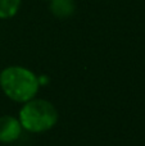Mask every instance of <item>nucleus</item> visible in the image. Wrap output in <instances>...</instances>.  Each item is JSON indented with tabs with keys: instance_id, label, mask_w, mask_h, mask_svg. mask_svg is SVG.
Here are the masks:
<instances>
[{
	"instance_id": "5",
	"label": "nucleus",
	"mask_w": 145,
	"mask_h": 146,
	"mask_svg": "<svg viewBox=\"0 0 145 146\" xmlns=\"http://www.w3.org/2000/svg\"><path fill=\"white\" fill-rule=\"evenodd\" d=\"M22 0H0V19H10L18 13Z\"/></svg>"
},
{
	"instance_id": "3",
	"label": "nucleus",
	"mask_w": 145,
	"mask_h": 146,
	"mask_svg": "<svg viewBox=\"0 0 145 146\" xmlns=\"http://www.w3.org/2000/svg\"><path fill=\"white\" fill-rule=\"evenodd\" d=\"M22 129L19 119L12 115L0 117V142L10 144L17 141L22 133Z\"/></svg>"
},
{
	"instance_id": "2",
	"label": "nucleus",
	"mask_w": 145,
	"mask_h": 146,
	"mask_svg": "<svg viewBox=\"0 0 145 146\" xmlns=\"http://www.w3.org/2000/svg\"><path fill=\"white\" fill-rule=\"evenodd\" d=\"M19 122L23 129L41 133L51 129L58 122V111L48 100L35 99L25 103L19 110Z\"/></svg>"
},
{
	"instance_id": "6",
	"label": "nucleus",
	"mask_w": 145,
	"mask_h": 146,
	"mask_svg": "<svg viewBox=\"0 0 145 146\" xmlns=\"http://www.w3.org/2000/svg\"><path fill=\"white\" fill-rule=\"evenodd\" d=\"M45 1H50V0H45Z\"/></svg>"
},
{
	"instance_id": "1",
	"label": "nucleus",
	"mask_w": 145,
	"mask_h": 146,
	"mask_svg": "<svg viewBox=\"0 0 145 146\" xmlns=\"http://www.w3.org/2000/svg\"><path fill=\"white\" fill-rule=\"evenodd\" d=\"M0 87L13 101L27 103L39 92L40 82L32 71L19 66H10L0 73Z\"/></svg>"
},
{
	"instance_id": "4",
	"label": "nucleus",
	"mask_w": 145,
	"mask_h": 146,
	"mask_svg": "<svg viewBox=\"0 0 145 146\" xmlns=\"http://www.w3.org/2000/svg\"><path fill=\"white\" fill-rule=\"evenodd\" d=\"M49 9L54 17L66 19L73 15L76 10V4L73 0H50Z\"/></svg>"
}]
</instances>
